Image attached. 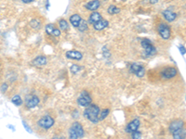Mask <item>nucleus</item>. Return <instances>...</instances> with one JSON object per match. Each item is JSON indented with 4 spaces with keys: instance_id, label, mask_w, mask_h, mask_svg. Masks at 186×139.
Wrapping results in <instances>:
<instances>
[{
    "instance_id": "f257e3e1",
    "label": "nucleus",
    "mask_w": 186,
    "mask_h": 139,
    "mask_svg": "<svg viewBox=\"0 0 186 139\" xmlns=\"http://www.w3.org/2000/svg\"><path fill=\"white\" fill-rule=\"evenodd\" d=\"M99 115H100V109L96 105H88L86 107L84 111V116L88 121L92 123H97L99 121Z\"/></svg>"
},
{
    "instance_id": "f03ea898",
    "label": "nucleus",
    "mask_w": 186,
    "mask_h": 139,
    "mask_svg": "<svg viewBox=\"0 0 186 139\" xmlns=\"http://www.w3.org/2000/svg\"><path fill=\"white\" fill-rule=\"evenodd\" d=\"M84 129L82 127V125L77 123V122H75L72 126L70 127V130H69V137L72 138V139H76V138H81L84 136Z\"/></svg>"
},
{
    "instance_id": "7ed1b4c3",
    "label": "nucleus",
    "mask_w": 186,
    "mask_h": 139,
    "mask_svg": "<svg viewBox=\"0 0 186 139\" xmlns=\"http://www.w3.org/2000/svg\"><path fill=\"white\" fill-rule=\"evenodd\" d=\"M142 46L143 48L144 49L145 51V54L147 56H154L156 54V49L154 46L152 45L151 41L148 40V39H143L142 41Z\"/></svg>"
},
{
    "instance_id": "20e7f679",
    "label": "nucleus",
    "mask_w": 186,
    "mask_h": 139,
    "mask_svg": "<svg viewBox=\"0 0 186 139\" xmlns=\"http://www.w3.org/2000/svg\"><path fill=\"white\" fill-rule=\"evenodd\" d=\"M38 126H40L43 129H50V127L53 126L54 124V120L49 115H45L44 117H42L38 122Z\"/></svg>"
},
{
    "instance_id": "39448f33",
    "label": "nucleus",
    "mask_w": 186,
    "mask_h": 139,
    "mask_svg": "<svg viewBox=\"0 0 186 139\" xmlns=\"http://www.w3.org/2000/svg\"><path fill=\"white\" fill-rule=\"evenodd\" d=\"M91 101H92L91 97L87 92H82L77 98V103L82 107H87L88 105L91 104Z\"/></svg>"
},
{
    "instance_id": "423d86ee",
    "label": "nucleus",
    "mask_w": 186,
    "mask_h": 139,
    "mask_svg": "<svg viewBox=\"0 0 186 139\" xmlns=\"http://www.w3.org/2000/svg\"><path fill=\"white\" fill-rule=\"evenodd\" d=\"M158 32H159L160 36L164 40H168V39L170 38V35H171L170 29L167 24H165V23H161V24L159 25Z\"/></svg>"
},
{
    "instance_id": "0eeeda50",
    "label": "nucleus",
    "mask_w": 186,
    "mask_h": 139,
    "mask_svg": "<svg viewBox=\"0 0 186 139\" xmlns=\"http://www.w3.org/2000/svg\"><path fill=\"white\" fill-rule=\"evenodd\" d=\"M176 75H177V70L173 67L167 68L164 70V71H162V73H161V76L164 80L171 79L173 77H175Z\"/></svg>"
},
{
    "instance_id": "6e6552de",
    "label": "nucleus",
    "mask_w": 186,
    "mask_h": 139,
    "mask_svg": "<svg viewBox=\"0 0 186 139\" xmlns=\"http://www.w3.org/2000/svg\"><path fill=\"white\" fill-rule=\"evenodd\" d=\"M183 125H184V123L181 121V120H176V121H173L170 124H169V132L171 134H174L180 130H181L183 128Z\"/></svg>"
},
{
    "instance_id": "1a4fd4ad",
    "label": "nucleus",
    "mask_w": 186,
    "mask_h": 139,
    "mask_svg": "<svg viewBox=\"0 0 186 139\" xmlns=\"http://www.w3.org/2000/svg\"><path fill=\"white\" fill-rule=\"evenodd\" d=\"M65 56H66V58H68L70 59H74V60H81L83 58L82 53H80L79 51H75V50L67 51Z\"/></svg>"
},
{
    "instance_id": "9d476101",
    "label": "nucleus",
    "mask_w": 186,
    "mask_h": 139,
    "mask_svg": "<svg viewBox=\"0 0 186 139\" xmlns=\"http://www.w3.org/2000/svg\"><path fill=\"white\" fill-rule=\"evenodd\" d=\"M25 104H26V107H27L28 109H33V108L36 107V106L39 104V98H38L36 96L29 97V98L26 99Z\"/></svg>"
},
{
    "instance_id": "9b49d317",
    "label": "nucleus",
    "mask_w": 186,
    "mask_h": 139,
    "mask_svg": "<svg viewBox=\"0 0 186 139\" xmlns=\"http://www.w3.org/2000/svg\"><path fill=\"white\" fill-rule=\"evenodd\" d=\"M100 7H101V2L99 1V0H91V1L87 2L85 5V8L88 10H91V11L97 10Z\"/></svg>"
},
{
    "instance_id": "f8f14e48",
    "label": "nucleus",
    "mask_w": 186,
    "mask_h": 139,
    "mask_svg": "<svg viewBox=\"0 0 186 139\" xmlns=\"http://www.w3.org/2000/svg\"><path fill=\"white\" fill-rule=\"evenodd\" d=\"M108 26H109V21L106 20H102V19L93 24V27H94V29L96 31H102V30L105 29Z\"/></svg>"
},
{
    "instance_id": "ddd939ff",
    "label": "nucleus",
    "mask_w": 186,
    "mask_h": 139,
    "mask_svg": "<svg viewBox=\"0 0 186 139\" xmlns=\"http://www.w3.org/2000/svg\"><path fill=\"white\" fill-rule=\"evenodd\" d=\"M139 127H140V121H139L138 119H135V120H133L132 122H130V123L128 124V126H127V128H126V131H127L128 133H132V132L138 130Z\"/></svg>"
},
{
    "instance_id": "4468645a",
    "label": "nucleus",
    "mask_w": 186,
    "mask_h": 139,
    "mask_svg": "<svg viewBox=\"0 0 186 139\" xmlns=\"http://www.w3.org/2000/svg\"><path fill=\"white\" fill-rule=\"evenodd\" d=\"M163 16H164V18H165L168 21H169V22L175 20L176 18H177V14H176L175 12L169 10V9H166V10L163 11Z\"/></svg>"
},
{
    "instance_id": "2eb2a0df",
    "label": "nucleus",
    "mask_w": 186,
    "mask_h": 139,
    "mask_svg": "<svg viewBox=\"0 0 186 139\" xmlns=\"http://www.w3.org/2000/svg\"><path fill=\"white\" fill-rule=\"evenodd\" d=\"M33 64L36 67H41L46 64V58L44 56H38L33 60Z\"/></svg>"
},
{
    "instance_id": "dca6fc26",
    "label": "nucleus",
    "mask_w": 186,
    "mask_h": 139,
    "mask_svg": "<svg viewBox=\"0 0 186 139\" xmlns=\"http://www.w3.org/2000/svg\"><path fill=\"white\" fill-rule=\"evenodd\" d=\"M100 20H102V15L99 12H92L89 16V19H88V20L91 24H94V23H96Z\"/></svg>"
},
{
    "instance_id": "f3484780",
    "label": "nucleus",
    "mask_w": 186,
    "mask_h": 139,
    "mask_svg": "<svg viewBox=\"0 0 186 139\" xmlns=\"http://www.w3.org/2000/svg\"><path fill=\"white\" fill-rule=\"evenodd\" d=\"M81 19H82V18L80 17V15H78V14H74L73 16L70 17V21H71L72 25H73L74 27L77 28V26H78V24H79V22H80V20H81Z\"/></svg>"
},
{
    "instance_id": "a211bd4d",
    "label": "nucleus",
    "mask_w": 186,
    "mask_h": 139,
    "mask_svg": "<svg viewBox=\"0 0 186 139\" xmlns=\"http://www.w3.org/2000/svg\"><path fill=\"white\" fill-rule=\"evenodd\" d=\"M143 65H141V64H139V63H132L131 65H130V72L132 73H134V74H136L141 69H143Z\"/></svg>"
},
{
    "instance_id": "6ab92c4d",
    "label": "nucleus",
    "mask_w": 186,
    "mask_h": 139,
    "mask_svg": "<svg viewBox=\"0 0 186 139\" xmlns=\"http://www.w3.org/2000/svg\"><path fill=\"white\" fill-rule=\"evenodd\" d=\"M120 11H121V9H120L119 8H117L116 6H114V5H111V6L108 8V9H107V12H108L110 15L117 14V13H119Z\"/></svg>"
},
{
    "instance_id": "aec40b11",
    "label": "nucleus",
    "mask_w": 186,
    "mask_h": 139,
    "mask_svg": "<svg viewBox=\"0 0 186 139\" xmlns=\"http://www.w3.org/2000/svg\"><path fill=\"white\" fill-rule=\"evenodd\" d=\"M77 29H78L80 32H85V31L87 30V23L86 22L85 20L81 19V20H80V22H79V24H78V26H77Z\"/></svg>"
},
{
    "instance_id": "412c9836",
    "label": "nucleus",
    "mask_w": 186,
    "mask_h": 139,
    "mask_svg": "<svg viewBox=\"0 0 186 139\" xmlns=\"http://www.w3.org/2000/svg\"><path fill=\"white\" fill-rule=\"evenodd\" d=\"M11 102H12L15 106L19 107V106H20V105L22 104V99H21V98H20L19 95H16V96H14V97L11 98Z\"/></svg>"
},
{
    "instance_id": "4be33fe9",
    "label": "nucleus",
    "mask_w": 186,
    "mask_h": 139,
    "mask_svg": "<svg viewBox=\"0 0 186 139\" xmlns=\"http://www.w3.org/2000/svg\"><path fill=\"white\" fill-rule=\"evenodd\" d=\"M173 134V137L175 139H182V138H185V131L183 129L172 134Z\"/></svg>"
},
{
    "instance_id": "5701e85b",
    "label": "nucleus",
    "mask_w": 186,
    "mask_h": 139,
    "mask_svg": "<svg viewBox=\"0 0 186 139\" xmlns=\"http://www.w3.org/2000/svg\"><path fill=\"white\" fill-rule=\"evenodd\" d=\"M109 113H110V109H103L102 112H101V115H99V121H102V120H104L107 116L109 115Z\"/></svg>"
},
{
    "instance_id": "b1692460",
    "label": "nucleus",
    "mask_w": 186,
    "mask_h": 139,
    "mask_svg": "<svg viewBox=\"0 0 186 139\" xmlns=\"http://www.w3.org/2000/svg\"><path fill=\"white\" fill-rule=\"evenodd\" d=\"M56 29V27L54 26V24H52V23H50V24H48L46 26V33L48 34H50L52 35L54 30Z\"/></svg>"
},
{
    "instance_id": "393cba45",
    "label": "nucleus",
    "mask_w": 186,
    "mask_h": 139,
    "mask_svg": "<svg viewBox=\"0 0 186 139\" xmlns=\"http://www.w3.org/2000/svg\"><path fill=\"white\" fill-rule=\"evenodd\" d=\"M59 26L61 27V29L62 31H66V30H68V28H69L68 23H67V21H66L65 20H61L59 21Z\"/></svg>"
},
{
    "instance_id": "a878e982",
    "label": "nucleus",
    "mask_w": 186,
    "mask_h": 139,
    "mask_svg": "<svg viewBox=\"0 0 186 139\" xmlns=\"http://www.w3.org/2000/svg\"><path fill=\"white\" fill-rule=\"evenodd\" d=\"M80 70H81V67H80V66H78V65H76V64L72 65V66H71V68H70V71H71V73H74V74L78 73L80 72Z\"/></svg>"
},
{
    "instance_id": "bb28decb",
    "label": "nucleus",
    "mask_w": 186,
    "mask_h": 139,
    "mask_svg": "<svg viewBox=\"0 0 186 139\" xmlns=\"http://www.w3.org/2000/svg\"><path fill=\"white\" fill-rule=\"evenodd\" d=\"M131 137H132L133 139L141 138V137H142V134L140 133L138 130H136V131H134V132H132V133H131Z\"/></svg>"
},
{
    "instance_id": "cd10ccee",
    "label": "nucleus",
    "mask_w": 186,
    "mask_h": 139,
    "mask_svg": "<svg viewBox=\"0 0 186 139\" xmlns=\"http://www.w3.org/2000/svg\"><path fill=\"white\" fill-rule=\"evenodd\" d=\"M144 74H145V69H144V67H143V69L140 70V71L136 73V75H137L138 77H143Z\"/></svg>"
},
{
    "instance_id": "c85d7f7f",
    "label": "nucleus",
    "mask_w": 186,
    "mask_h": 139,
    "mask_svg": "<svg viewBox=\"0 0 186 139\" xmlns=\"http://www.w3.org/2000/svg\"><path fill=\"white\" fill-rule=\"evenodd\" d=\"M39 25H40V22L37 21L36 20H33L31 21V26H32L33 28H38Z\"/></svg>"
},
{
    "instance_id": "c756f323",
    "label": "nucleus",
    "mask_w": 186,
    "mask_h": 139,
    "mask_svg": "<svg viewBox=\"0 0 186 139\" xmlns=\"http://www.w3.org/2000/svg\"><path fill=\"white\" fill-rule=\"evenodd\" d=\"M52 35H53V36H57V37H58V36H60V35H61V31H60L58 28H56V29L54 30V32H53Z\"/></svg>"
},
{
    "instance_id": "7c9ffc66",
    "label": "nucleus",
    "mask_w": 186,
    "mask_h": 139,
    "mask_svg": "<svg viewBox=\"0 0 186 139\" xmlns=\"http://www.w3.org/2000/svg\"><path fill=\"white\" fill-rule=\"evenodd\" d=\"M22 124H23V127H24V128L26 129V131H27L28 133H32V131H31V128H30V127H29V126H28V125L26 124V123H25L24 121L22 122Z\"/></svg>"
},
{
    "instance_id": "2f4dec72",
    "label": "nucleus",
    "mask_w": 186,
    "mask_h": 139,
    "mask_svg": "<svg viewBox=\"0 0 186 139\" xmlns=\"http://www.w3.org/2000/svg\"><path fill=\"white\" fill-rule=\"evenodd\" d=\"M179 48H180V54H181L182 56H185V48H184V46H183V45H180Z\"/></svg>"
},
{
    "instance_id": "473e14b6",
    "label": "nucleus",
    "mask_w": 186,
    "mask_h": 139,
    "mask_svg": "<svg viewBox=\"0 0 186 139\" xmlns=\"http://www.w3.org/2000/svg\"><path fill=\"white\" fill-rule=\"evenodd\" d=\"M21 1L23 2V3H31V2H33L34 1V0H21Z\"/></svg>"
},
{
    "instance_id": "72a5a7b5",
    "label": "nucleus",
    "mask_w": 186,
    "mask_h": 139,
    "mask_svg": "<svg viewBox=\"0 0 186 139\" xmlns=\"http://www.w3.org/2000/svg\"><path fill=\"white\" fill-rule=\"evenodd\" d=\"M2 86H3V87H2L1 91H2V92H5V91H6V89H7V84H3Z\"/></svg>"
},
{
    "instance_id": "f704fd0d",
    "label": "nucleus",
    "mask_w": 186,
    "mask_h": 139,
    "mask_svg": "<svg viewBox=\"0 0 186 139\" xmlns=\"http://www.w3.org/2000/svg\"><path fill=\"white\" fill-rule=\"evenodd\" d=\"M157 2H158V0H150V3L153 4V5H154V4H156Z\"/></svg>"
},
{
    "instance_id": "c9c22d12",
    "label": "nucleus",
    "mask_w": 186,
    "mask_h": 139,
    "mask_svg": "<svg viewBox=\"0 0 186 139\" xmlns=\"http://www.w3.org/2000/svg\"><path fill=\"white\" fill-rule=\"evenodd\" d=\"M78 115H79V112H78V111H75V113H74V116H73V117H74V118H76Z\"/></svg>"
},
{
    "instance_id": "e433bc0d",
    "label": "nucleus",
    "mask_w": 186,
    "mask_h": 139,
    "mask_svg": "<svg viewBox=\"0 0 186 139\" xmlns=\"http://www.w3.org/2000/svg\"><path fill=\"white\" fill-rule=\"evenodd\" d=\"M8 127H9V129H12L13 131H15V128H14V126H11V125H8Z\"/></svg>"
}]
</instances>
